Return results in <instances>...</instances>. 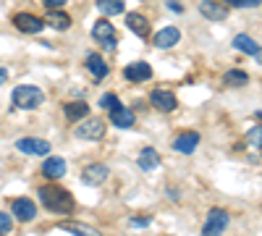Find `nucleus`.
<instances>
[{
  "label": "nucleus",
  "instance_id": "f257e3e1",
  "mask_svg": "<svg viewBox=\"0 0 262 236\" xmlns=\"http://www.w3.org/2000/svg\"><path fill=\"white\" fill-rule=\"evenodd\" d=\"M39 200L50 212H55V216H71V212L76 210L74 195L66 191V189H60V186H55V184L39 186Z\"/></svg>",
  "mask_w": 262,
  "mask_h": 236
},
{
  "label": "nucleus",
  "instance_id": "f03ea898",
  "mask_svg": "<svg viewBox=\"0 0 262 236\" xmlns=\"http://www.w3.org/2000/svg\"><path fill=\"white\" fill-rule=\"evenodd\" d=\"M45 102V92L39 87H32V84H21V87L13 90V105L21 111H34Z\"/></svg>",
  "mask_w": 262,
  "mask_h": 236
},
{
  "label": "nucleus",
  "instance_id": "7ed1b4c3",
  "mask_svg": "<svg viewBox=\"0 0 262 236\" xmlns=\"http://www.w3.org/2000/svg\"><path fill=\"white\" fill-rule=\"evenodd\" d=\"M76 139H84V142H100L105 137V121L102 118H81L79 126L74 128Z\"/></svg>",
  "mask_w": 262,
  "mask_h": 236
},
{
  "label": "nucleus",
  "instance_id": "20e7f679",
  "mask_svg": "<svg viewBox=\"0 0 262 236\" xmlns=\"http://www.w3.org/2000/svg\"><path fill=\"white\" fill-rule=\"evenodd\" d=\"M228 212L226 210H221V207H215V210H210L207 212V221H205V226H202V233L205 236H221L226 228H228Z\"/></svg>",
  "mask_w": 262,
  "mask_h": 236
},
{
  "label": "nucleus",
  "instance_id": "39448f33",
  "mask_svg": "<svg viewBox=\"0 0 262 236\" xmlns=\"http://www.w3.org/2000/svg\"><path fill=\"white\" fill-rule=\"evenodd\" d=\"M149 102H152V108H158L160 113H173V111H176V105H179L176 95H173L170 90H163V87L152 90V95H149Z\"/></svg>",
  "mask_w": 262,
  "mask_h": 236
},
{
  "label": "nucleus",
  "instance_id": "423d86ee",
  "mask_svg": "<svg viewBox=\"0 0 262 236\" xmlns=\"http://www.w3.org/2000/svg\"><path fill=\"white\" fill-rule=\"evenodd\" d=\"M92 37L100 42V45H105L107 50H113V48H116V29H113V24H111L107 18L95 21V27H92Z\"/></svg>",
  "mask_w": 262,
  "mask_h": 236
},
{
  "label": "nucleus",
  "instance_id": "0eeeda50",
  "mask_svg": "<svg viewBox=\"0 0 262 236\" xmlns=\"http://www.w3.org/2000/svg\"><path fill=\"white\" fill-rule=\"evenodd\" d=\"M16 149L24 155H39L42 158V155H50V142L39 139V137H24V139L16 142Z\"/></svg>",
  "mask_w": 262,
  "mask_h": 236
},
{
  "label": "nucleus",
  "instance_id": "6e6552de",
  "mask_svg": "<svg viewBox=\"0 0 262 236\" xmlns=\"http://www.w3.org/2000/svg\"><path fill=\"white\" fill-rule=\"evenodd\" d=\"M13 27L18 29V32H24V34H39L42 32V27H45V21H42L39 16H34V13H16L13 16Z\"/></svg>",
  "mask_w": 262,
  "mask_h": 236
},
{
  "label": "nucleus",
  "instance_id": "1a4fd4ad",
  "mask_svg": "<svg viewBox=\"0 0 262 236\" xmlns=\"http://www.w3.org/2000/svg\"><path fill=\"white\" fill-rule=\"evenodd\" d=\"M107 174H111V170H107L105 163H90V165L81 170V181L86 186H100V184H105Z\"/></svg>",
  "mask_w": 262,
  "mask_h": 236
},
{
  "label": "nucleus",
  "instance_id": "9d476101",
  "mask_svg": "<svg viewBox=\"0 0 262 236\" xmlns=\"http://www.w3.org/2000/svg\"><path fill=\"white\" fill-rule=\"evenodd\" d=\"M11 210H13V216L21 221V223H27V221H34L37 218V205L27 197H18L11 202Z\"/></svg>",
  "mask_w": 262,
  "mask_h": 236
},
{
  "label": "nucleus",
  "instance_id": "9b49d317",
  "mask_svg": "<svg viewBox=\"0 0 262 236\" xmlns=\"http://www.w3.org/2000/svg\"><path fill=\"white\" fill-rule=\"evenodd\" d=\"M196 144H200V134L196 132H184V134H179L176 139H173V149L181 153V155H191L196 149Z\"/></svg>",
  "mask_w": 262,
  "mask_h": 236
},
{
  "label": "nucleus",
  "instance_id": "f8f14e48",
  "mask_svg": "<svg viewBox=\"0 0 262 236\" xmlns=\"http://www.w3.org/2000/svg\"><path fill=\"white\" fill-rule=\"evenodd\" d=\"M66 168H69V165H66V160L63 158H48L45 163H42V176H45V179H50V181H55V179H63L66 176Z\"/></svg>",
  "mask_w": 262,
  "mask_h": 236
},
{
  "label": "nucleus",
  "instance_id": "ddd939ff",
  "mask_svg": "<svg viewBox=\"0 0 262 236\" xmlns=\"http://www.w3.org/2000/svg\"><path fill=\"white\" fill-rule=\"evenodd\" d=\"M123 76L128 81H147V79H152V69L144 60H137V63H128V66L123 69Z\"/></svg>",
  "mask_w": 262,
  "mask_h": 236
},
{
  "label": "nucleus",
  "instance_id": "4468645a",
  "mask_svg": "<svg viewBox=\"0 0 262 236\" xmlns=\"http://www.w3.org/2000/svg\"><path fill=\"white\" fill-rule=\"evenodd\" d=\"M179 39H181V32H179L176 27H165V29H160L155 37H152V42H155L158 48H163V50L179 45Z\"/></svg>",
  "mask_w": 262,
  "mask_h": 236
},
{
  "label": "nucleus",
  "instance_id": "2eb2a0df",
  "mask_svg": "<svg viewBox=\"0 0 262 236\" xmlns=\"http://www.w3.org/2000/svg\"><path fill=\"white\" fill-rule=\"evenodd\" d=\"M123 16H126V27L137 37H147L149 34V21H147L144 13H123Z\"/></svg>",
  "mask_w": 262,
  "mask_h": 236
},
{
  "label": "nucleus",
  "instance_id": "dca6fc26",
  "mask_svg": "<svg viewBox=\"0 0 262 236\" xmlns=\"http://www.w3.org/2000/svg\"><path fill=\"white\" fill-rule=\"evenodd\" d=\"M233 48L242 50V53H247V55H252L254 60H259V45H257L249 34H236V37H233Z\"/></svg>",
  "mask_w": 262,
  "mask_h": 236
},
{
  "label": "nucleus",
  "instance_id": "f3484780",
  "mask_svg": "<svg viewBox=\"0 0 262 236\" xmlns=\"http://www.w3.org/2000/svg\"><path fill=\"white\" fill-rule=\"evenodd\" d=\"M86 69H90V74H92L97 81H102V79L107 76V63H105V58L97 55V53L86 55Z\"/></svg>",
  "mask_w": 262,
  "mask_h": 236
},
{
  "label": "nucleus",
  "instance_id": "a211bd4d",
  "mask_svg": "<svg viewBox=\"0 0 262 236\" xmlns=\"http://www.w3.org/2000/svg\"><path fill=\"white\" fill-rule=\"evenodd\" d=\"M63 113H66V118H71V121H81V118L90 116V105H86L84 100H74V102L63 105Z\"/></svg>",
  "mask_w": 262,
  "mask_h": 236
},
{
  "label": "nucleus",
  "instance_id": "6ab92c4d",
  "mask_svg": "<svg viewBox=\"0 0 262 236\" xmlns=\"http://www.w3.org/2000/svg\"><path fill=\"white\" fill-rule=\"evenodd\" d=\"M45 24H50L55 32H66V29L71 27V16L63 13V11H58V8H53V11L45 16Z\"/></svg>",
  "mask_w": 262,
  "mask_h": 236
},
{
  "label": "nucleus",
  "instance_id": "aec40b11",
  "mask_svg": "<svg viewBox=\"0 0 262 236\" xmlns=\"http://www.w3.org/2000/svg\"><path fill=\"white\" fill-rule=\"evenodd\" d=\"M111 123L113 126H118V128H128V126H134V113H131L128 108H116V111H111Z\"/></svg>",
  "mask_w": 262,
  "mask_h": 236
},
{
  "label": "nucleus",
  "instance_id": "412c9836",
  "mask_svg": "<svg viewBox=\"0 0 262 236\" xmlns=\"http://www.w3.org/2000/svg\"><path fill=\"white\" fill-rule=\"evenodd\" d=\"M200 11H202V16H205V18H212V21H223V18H226V13H228L223 6L212 3V0H205V3L200 6Z\"/></svg>",
  "mask_w": 262,
  "mask_h": 236
},
{
  "label": "nucleus",
  "instance_id": "4be33fe9",
  "mask_svg": "<svg viewBox=\"0 0 262 236\" xmlns=\"http://www.w3.org/2000/svg\"><path fill=\"white\" fill-rule=\"evenodd\" d=\"M160 165V155L155 153L152 147H147V149H142L139 153V168L142 170H155Z\"/></svg>",
  "mask_w": 262,
  "mask_h": 236
},
{
  "label": "nucleus",
  "instance_id": "5701e85b",
  "mask_svg": "<svg viewBox=\"0 0 262 236\" xmlns=\"http://www.w3.org/2000/svg\"><path fill=\"white\" fill-rule=\"evenodd\" d=\"M97 11L105 16H118L123 13V0H97Z\"/></svg>",
  "mask_w": 262,
  "mask_h": 236
},
{
  "label": "nucleus",
  "instance_id": "b1692460",
  "mask_svg": "<svg viewBox=\"0 0 262 236\" xmlns=\"http://www.w3.org/2000/svg\"><path fill=\"white\" fill-rule=\"evenodd\" d=\"M60 228H66V231L74 233V236H102L97 228H92V226H79V223H66V226H60Z\"/></svg>",
  "mask_w": 262,
  "mask_h": 236
},
{
  "label": "nucleus",
  "instance_id": "393cba45",
  "mask_svg": "<svg viewBox=\"0 0 262 236\" xmlns=\"http://www.w3.org/2000/svg\"><path fill=\"white\" fill-rule=\"evenodd\" d=\"M226 81H228V84H233V87H244V84H249V76H247L244 71L233 69V71H228V74H226Z\"/></svg>",
  "mask_w": 262,
  "mask_h": 236
},
{
  "label": "nucleus",
  "instance_id": "a878e982",
  "mask_svg": "<svg viewBox=\"0 0 262 236\" xmlns=\"http://www.w3.org/2000/svg\"><path fill=\"white\" fill-rule=\"evenodd\" d=\"M100 108L102 111H107V113H111V111H116V108H121V102H118V95H102L100 97Z\"/></svg>",
  "mask_w": 262,
  "mask_h": 236
},
{
  "label": "nucleus",
  "instance_id": "bb28decb",
  "mask_svg": "<svg viewBox=\"0 0 262 236\" xmlns=\"http://www.w3.org/2000/svg\"><path fill=\"white\" fill-rule=\"evenodd\" d=\"M13 231V218L8 212H0V236H8Z\"/></svg>",
  "mask_w": 262,
  "mask_h": 236
},
{
  "label": "nucleus",
  "instance_id": "cd10ccee",
  "mask_svg": "<svg viewBox=\"0 0 262 236\" xmlns=\"http://www.w3.org/2000/svg\"><path fill=\"white\" fill-rule=\"evenodd\" d=\"M223 3L231 8H252V6H259L262 0H223Z\"/></svg>",
  "mask_w": 262,
  "mask_h": 236
},
{
  "label": "nucleus",
  "instance_id": "c85d7f7f",
  "mask_svg": "<svg viewBox=\"0 0 262 236\" xmlns=\"http://www.w3.org/2000/svg\"><path fill=\"white\" fill-rule=\"evenodd\" d=\"M249 142H252L254 147H259V144H262V126H259V123H257V126L252 128V132H249Z\"/></svg>",
  "mask_w": 262,
  "mask_h": 236
},
{
  "label": "nucleus",
  "instance_id": "c756f323",
  "mask_svg": "<svg viewBox=\"0 0 262 236\" xmlns=\"http://www.w3.org/2000/svg\"><path fill=\"white\" fill-rule=\"evenodd\" d=\"M42 3H45V6L53 11V8H63L66 3H69V0H42Z\"/></svg>",
  "mask_w": 262,
  "mask_h": 236
},
{
  "label": "nucleus",
  "instance_id": "7c9ffc66",
  "mask_svg": "<svg viewBox=\"0 0 262 236\" xmlns=\"http://www.w3.org/2000/svg\"><path fill=\"white\" fill-rule=\"evenodd\" d=\"M152 221L149 218H131V226H134V228H144V226H149Z\"/></svg>",
  "mask_w": 262,
  "mask_h": 236
},
{
  "label": "nucleus",
  "instance_id": "2f4dec72",
  "mask_svg": "<svg viewBox=\"0 0 262 236\" xmlns=\"http://www.w3.org/2000/svg\"><path fill=\"white\" fill-rule=\"evenodd\" d=\"M168 8H170V11H176V13H181V11H184L179 0H168Z\"/></svg>",
  "mask_w": 262,
  "mask_h": 236
},
{
  "label": "nucleus",
  "instance_id": "473e14b6",
  "mask_svg": "<svg viewBox=\"0 0 262 236\" xmlns=\"http://www.w3.org/2000/svg\"><path fill=\"white\" fill-rule=\"evenodd\" d=\"M6 79H8V71H6V69H0V87L6 84Z\"/></svg>",
  "mask_w": 262,
  "mask_h": 236
}]
</instances>
